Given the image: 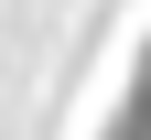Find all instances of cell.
<instances>
[{
	"mask_svg": "<svg viewBox=\"0 0 151 140\" xmlns=\"http://www.w3.org/2000/svg\"><path fill=\"white\" fill-rule=\"evenodd\" d=\"M129 140H151V43H140V97H129Z\"/></svg>",
	"mask_w": 151,
	"mask_h": 140,
	"instance_id": "1",
	"label": "cell"
}]
</instances>
